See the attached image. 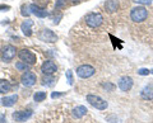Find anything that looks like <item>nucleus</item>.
Here are the masks:
<instances>
[{
    "label": "nucleus",
    "instance_id": "1",
    "mask_svg": "<svg viewBox=\"0 0 153 123\" xmlns=\"http://www.w3.org/2000/svg\"><path fill=\"white\" fill-rule=\"evenodd\" d=\"M87 102L93 108H96V109H98V111L107 109V105H108L107 102L105 100V99H102L101 97H98V95H94V94H88L87 95Z\"/></svg>",
    "mask_w": 153,
    "mask_h": 123
},
{
    "label": "nucleus",
    "instance_id": "2",
    "mask_svg": "<svg viewBox=\"0 0 153 123\" xmlns=\"http://www.w3.org/2000/svg\"><path fill=\"white\" fill-rule=\"evenodd\" d=\"M147 17H148V10L144 7H135V8H133L130 12L131 20L135 23H140L143 20H146Z\"/></svg>",
    "mask_w": 153,
    "mask_h": 123
},
{
    "label": "nucleus",
    "instance_id": "3",
    "mask_svg": "<svg viewBox=\"0 0 153 123\" xmlns=\"http://www.w3.org/2000/svg\"><path fill=\"white\" fill-rule=\"evenodd\" d=\"M84 20L87 23V26H89L91 28H97L102 24L103 17H102V14H100V13H89L85 15Z\"/></svg>",
    "mask_w": 153,
    "mask_h": 123
},
{
    "label": "nucleus",
    "instance_id": "4",
    "mask_svg": "<svg viewBox=\"0 0 153 123\" xmlns=\"http://www.w3.org/2000/svg\"><path fill=\"white\" fill-rule=\"evenodd\" d=\"M18 56H19V59H21L23 62H26L28 65H35L36 61H37L36 55L33 53V52H31L30 50H26V48H23V50L19 51Z\"/></svg>",
    "mask_w": 153,
    "mask_h": 123
},
{
    "label": "nucleus",
    "instance_id": "5",
    "mask_svg": "<svg viewBox=\"0 0 153 123\" xmlns=\"http://www.w3.org/2000/svg\"><path fill=\"white\" fill-rule=\"evenodd\" d=\"M16 53H17V50H16V47L14 46H12V45L3 46V48H1V60L5 61V62H9V61H12L14 57H16Z\"/></svg>",
    "mask_w": 153,
    "mask_h": 123
},
{
    "label": "nucleus",
    "instance_id": "6",
    "mask_svg": "<svg viewBox=\"0 0 153 123\" xmlns=\"http://www.w3.org/2000/svg\"><path fill=\"white\" fill-rule=\"evenodd\" d=\"M94 72H96V69L91 65H82L76 69V75L82 79H88L91 76H93Z\"/></svg>",
    "mask_w": 153,
    "mask_h": 123
},
{
    "label": "nucleus",
    "instance_id": "7",
    "mask_svg": "<svg viewBox=\"0 0 153 123\" xmlns=\"http://www.w3.org/2000/svg\"><path fill=\"white\" fill-rule=\"evenodd\" d=\"M38 38H40L41 41H44V42L54 43V42L57 41V36L51 29H49V28H45V29H42L40 32V34H38Z\"/></svg>",
    "mask_w": 153,
    "mask_h": 123
},
{
    "label": "nucleus",
    "instance_id": "8",
    "mask_svg": "<svg viewBox=\"0 0 153 123\" xmlns=\"http://www.w3.org/2000/svg\"><path fill=\"white\" fill-rule=\"evenodd\" d=\"M36 80H37V76H36V74H33L31 71H26L25 74L22 75V78H21V81L22 84L25 85V86H33V85L36 84Z\"/></svg>",
    "mask_w": 153,
    "mask_h": 123
},
{
    "label": "nucleus",
    "instance_id": "9",
    "mask_svg": "<svg viewBox=\"0 0 153 123\" xmlns=\"http://www.w3.org/2000/svg\"><path fill=\"white\" fill-rule=\"evenodd\" d=\"M41 71L44 72L45 75H52V74H55L57 71V66H56V64L54 62V61L47 60V61H45V62L42 64Z\"/></svg>",
    "mask_w": 153,
    "mask_h": 123
},
{
    "label": "nucleus",
    "instance_id": "10",
    "mask_svg": "<svg viewBox=\"0 0 153 123\" xmlns=\"http://www.w3.org/2000/svg\"><path fill=\"white\" fill-rule=\"evenodd\" d=\"M133 88V79L129 76H123L119 80V89L121 92H129Z\"/></svg>",
    "mask_w": 153,
    "mask_h": 123
},
{
    "label": "nucleus",
    "instance_id": "11",
    "mask_svg": "<svg viewBox=\"0 0 153 123\" xmlns=\"http://www.w3.org/2000/svg\"><path fill=\"white\" fill-rule=\"evenodd\" d=\"M32 116V111H19V112H14L13 113V118L16 119L17 122L22 123V122H26L27 119H30Z\"/></svg>",
    "mask_w": 153,
    "mask_h": 123
},
{
    "label": "nucleus",
    "instance_id": "12",
    "mask_svg": "<svg viewBox=\"0 0 153 123\" xmlns=\"http://www.w3.org/2000/svg\"><path fill=\"white\" fill-rule=\"evenodd\" d=\"M30 12L32 13V14H35L36 17H38V18H46L47 15H49V13H47V10L45 8H41V7H38L37 4H31L30 7Z\"/></svg>",
    "mask_w": 153,
    "mask_h": 123
},
{
    "label": "nucleus",
    "instance_id": "13",
    "mask_svg": "<svg viewBox=\"0 0 153 123\" xmlns=\"http://www.w3.org/2000/svg\"><path fill=\"white\" fill-rule=\"evenodd\" d=\"M32 27H33V20L27 19V20L23 22L21 24V29L23 32V34L27 36V37L32 36Z\"/></svg>",
    "mask_w": 153,
    "mask_h": 123
},
{
    "label": "nucleus",
    "instance_id": "14",
    "mask_svg": "<svg viewBox=\"0 0 153 123\" xmlns=\"http://www.w3.org/2000/svg\"><path fill=\"white\" fill-rule=\"evenodd\" d=\"M17 100H18V95H17V94L10 95V97H4L1 99V105H4V107H13L14 104L17 103Z\"/></svg>",
    "mask_w": 153,
    "mask_h": 123
},
{
    "label": "nucleus",
    "instance_id": "15",
    "mask_svg": "<svg viewBox=\"0 0 153 123\" xmlns=\"http://www.w3.org/2000/svg\"><path fill=\"white\" fill-rule=\"evenodd\" d=\"M140 95L143 99H146V100H152L153 99V85H147L142 90Z\"/></svg>",
    "mask_w": 153,
    "mask_h": 123
},
{
    "label": "nucleus",
    "instance_id": "16",
    "mask_svg": "<svg viewBox=\"0 0 153 123\" xmlns=\"http://www.w3.org/2000/svg\"><path fill=\"white\" fill-rule=\"evenodd\" d=\"M105 8H106V10L110 13L116 12L119 9V1L117 0H107V1L105 3Z\"/></svg>",
    "mask_w": 153,
    "mask_h": 123
},
{
    "label": "nucleus",
    "instance_id": "17",
    "mask_svg": "<svg viewBox=\"0 0 153 123\" xmlns=\"http://www.w3.org/2000/svg\"><path fill=\"white\" fill-rule=\"evenodd\" d=\"M87 108H85L84 105H78V107H75L74 109H73V116L75 118H82L84 117L85 114H87Z\"/></svg>",
    "mask_w": 153,
    "mask_h": 123
},
{
    "label": "nucleus",
    "instance_id": "18",
    "mask_svg": "<svg viewBox=\"0 0 153 123\" xmlns=\"http://www.w3.org/2000/svg\"><path fill=\"white\" fill-rule=\"evenodd\" d=\"M12 85L7 80H0V94H5L8 92H10Z\"/></svg>",
    "mask_w": 153,
    "mask_h": 123
},
{
    "label": "nucleus",
    "instance_id": "19",
    "mask_svg": "<svg viewBox=\"0 0 153 123\" xmlns=\"http://www.w3.org/2000/svg\"><path fill=\"white\" fill-rule=\"evenodd\" d=\"M55 78H52V75H46V76L42 79V85H45V86H52V85L55 84Z\"/></svg>",
    "mask_w": 153,
    "mask_h": 123
},
{
    "label": "nucleus",
    "instance_id": "20",
    "mask_svg": "<svg viewBox=\"0 0 153 123\" xmlns=\"http://www.w3.org/2000/svg\"><path fill=\"white\" fill-rule=\"evenodd\" d=\"M46 93L45 92H36L35 95H33V99H35V102H44L46 99Z\"/></svg>",
    "mask_w": 153,
    "mask_h": 123
},
{
    "label": "nucleus",
    "instance_id": "21",
    "mask_svg": "<svg viewBox=\"0 0 153 123\" xmlns=\"http://www.w3.org/2000/svg\"><path fill=\"white\" fill-rule=\"evenodd\" d=\"M30 66H31V65L23 62V61H19V62L16 64V67L19 70V71H27V70L30 69Z\"/></svg>",
    "mask_w": 153,
    "mask_h": 123
},
{
    "label": "nucleus",
    "instance_id": "22",
    "mask_svg": "<svg viewBox=\"0 0 153 123\" xmlns=\"http://www.w3.org/2000/svg\"><path fill=\"white\" fill-rule=\"evenodd\" d=\"M102 88L106 89L107 92H114L115 88H116V85H114V84H111V83H103V84H102Z\"/></svg>",
    "mask_w": 153,
    "mask_h": 123
},
{
    "label": "nucleus",
    "instance_id": "23",
    "mask_svg": "<svg viewBox=\"0 0 153 123\" xmlns=\"http://www.w3.org/2000/svg\"><path fill=\"white\" fill-rule=\"evenodd\" d=\"M66 79H68V83H69V85H73V84H74L73 71H71V70H68V71H66Z\"/></svg>",
    "mask_w": 153,
    "mask_h": 123
},
{
    "label": "nucleus",
    "instance_id": "24",
    "mask_svg": "<svg viewBox=\"0 0 153 123\" xmlns=\"http://www.w3.org/2000/svg\"><path fill=\"white\" fill-rule=\"evenodd\" d=\"M65 5H66V0H57L55 8L56 9H63V8H65Z\"/></svg>",
    "mask_w": 153,
    "mask_h": 123
},
{
    "label": "nucleus",
    "instance_id": "25",
    "mask_svg": "<svg viewBox=\"0 0 153 123\" xmlns=\"http://www.w3.org/2000/svg\"><path fill=\"white\" fill-rule=\"evenodd\" d=\"M37 5L41 7V8H46V5L49 4V0H37Z\"/></svg>",
    "mask_w": 153,
    "mask_h": 123
},
{
    "label": "nucleus",
    "instance_id": "26",
    "mask_svg": "<svg viewBox=\"0 0 153 123\" xmlns=\"http://www.w3.org/2000/svg\"><path fill=\"white\" fill-rule=\"evenodd\" d=\"M149 70H148V69H139V70H138V74H139V75H142V76H146V75H149Z\"/></svg>",
    "mask_w": 153,
    "mask_h": 123
},
{
    "label": "nucleus",
    "instance_id": "27",
    "mask_svg": "<svg viewBox=\"0 0 153 123\" xmlns=\"http://www.w3.org/2000/svg\"><path fill=\"white\" fill-rule=\"evenodd\" d=\"M138 4H142V5H149L152 3V0H135Z\"/></svg>",
    "mask_w": 153,
    "mask_h": 123
},
{
    "label": "nucleus",
    "instance_id": "28",
    "mask_svg": "<svg viewBox=\"0 0 153 123\" xmlns=\"http://www.w3.org/2000/svg\"><path fill=\"white\" fill-rule=\"evenodd\" d=\"M28 9H30V8H26V7H22V15H30V13L31 12H28Z\"/></svg>",
    "mask_w": 153,
    "mask_h": 123
},
{
    "label": "nucleus",
    "instance_id": "29",
    "mask_svg": "<svg viewBox=\"0 0 153 123\" xmlns=\"http://www.w3.org/2000/svg\"><path fill=\"white\" fill-rule=\"evenodd\" d=\"M63 95H64L63 93H52V94H51V97L54 98V99H55V98H60V97H63Z\"/></svg>",
    "mask_w": 153,
    "mask_h": 123
},
{
    "label": "nucleus",
    "instance_id": "30",
    "mask_svg": "<svg viewBox=\"0 0 153 123\" xmlns=\"http://www.w3.org/2000/svg\"><path fill=\"white\" fill-rule=\"evenodd\" d=\"M9 9H10V7L9 5H0V12H4V10H9Z\"/></svg>",
    "mask_w": 153,
    "mask_h": 123
},
{
    "label": "nucleus",
    "instance_id": "31",
    "mask_svg": "<svg viewBox=\"0 0 153 123\" xmlns=\"http://www.w3.org/2000/svg\"><path fill=\"white\" fill-rule=\"evenodd\" d=\"M0 123H7V119L4 116H0Z\"/></svg>",
    "mask_w": 153,
    "mask_h": 123
}]
</instances>
